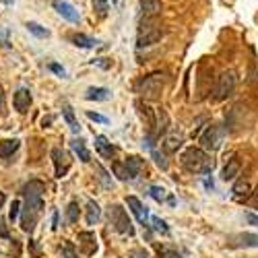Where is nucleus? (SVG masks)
<instances>
[{
    "label": "nucleus",
    "instance_id": "1",
    "mask_svg": "<svg viewBox=\"0 0 258 258\" xmlns=\"http://www.w3.org/2000/svg\"><path fill=\"white\" fill-rule=\"evenodd\" d=\"M44 192H46V184L41 180H31L21 190V195L25 199L23 215H21V227L27 233H31L37 225L41 209H44Z\"/></svg>",
    "mask_w": 258,
    "mask_h": 258
},
{
    "label": "nucleus",
    "instance_id": "2",
    "mask_svg": "<svg viewBox=\"0 0 258 258\" xmlns=\"http://www.w3.org/2000/svg\"><path fill=\"white\" fill-rule=\"evenodd\" d=\"M180 161L190 174H209L213 169V159L205 153V149H199V147H188L182 153Z\"/></svg>",
    "mask_w": 258,
    "mask_h": 258
},
{
    "label": "nucleus",
    "instance_id": "3",
    "mask_svg": "<svg viewBox=\"0 0 258 258\" xmlns=\"http://www.w3.org/2000/svg\"><path fill=\"white\" fill-rule=\"evenodd\" d=\"M163 87H165V75H161V73L147 75L145 79H141V81L137 83V91L141 93V97H143L145 101L159 99Z\"/></svg>",
    "mask_w": 258,
    "mask_h": 258
},
{
    "label": "nucleus",
    "instance_id": "4",
    "mask_svg": "<svg viewBox=\"0 0 258 258\" xmlns=\"http://www.w3.org/2000/svg\"><path fill=\"white\" fill-rule=\"evenodd\" d=\"M163 27L153 23L151 19H145V23L141 25L139 29V35H137V48L143 50V48H151L155 44H159L161 37H163Z\"/></svg>",
    "mask_w": 258,
    "mask_h": 258
},
{
    "label": "nucleus",
    "instance_id": "5",
    "mask_svg": "<svg viewBox=\"0 0 258 258\" xmlns=\"http://www.w3.org/2000/svg\"><path fill=\"white\" fill-rule=\"evenodd\" d=\"M235 85H238V77H235L233 71H225L217 77V85H215V99L223 101L227 97L233 95L235 91Z\"/></svg>",
    "mask_w": 258,
    "mask_h": 258
},
{
    "label": "nucleus",
    "instance_id": "6",
    "mask_svg": "<svg viewBox=\"0 0 258 258\" xmlns=\"http://www.w3.org/2000/svg\"><path fill=\"white\" fill-rule=\"evenodd\" d=\"M110 223L114 225L116 231L120 233H128V235H135V227H133V221L128 217L126 209H122L120 205H112L110 207Z\"/></svg>",
    "mask_w": 258,
    "mask_h": 258
},
{
    "label": "nucleus",
    "instance_id": "7",
    "mask_svg": "<svg viewBox=\"0 0 258 258\" xmlns=\"http://www.w3.org/2000/svg\"><path fill=\"white\" fill-rule=\"evenodd\" d=\"M135 105H137V112H139V116H141V120H143V124H145V128H147L149 139H155L157 110H153L151 103H149V101H143V99H139Z\"/></svg>",
    "mask_w": 258,
    "mask_h": 258
},
{
    "label": "nucleus",
    "instance_id": "8",
    "mask_svg": "<svg viewBox=\"0 0 258 258\" xmlns=\"http://www.w3.org/2000/svg\"><path fill=\"white\" fill-rule=\"evenodd\" d=\"M199 143L203 145V149H207V151H217L223 143V131L219 126H207V131L201 135Z\"/></svg>",
    "mask_w": 258,
    "mask_h": 258
},
{
    "label": "nucleus",
    "instance_id": "9",
    "mask_svg": "<svg viewBox=\"0 0 258 258\" xmlns=\"http://www.w3.org/2000/svg\"><path fill=\"white\" fill-rule=\"evenodd\" d=\"M52 159H54V165H56V178H64L67 176V171L71 169V155L67 151H62V149H52Z\"/></svg>",
    "mask_w": 258,
    "mask_h": 258
},
{
    "label": "nucleus",
    "instance_id": "10",
    "mask_svg": "<svg viewBox=\"0 0 258 258\" xmlns=\"http://www.w3.org/2000/svg\"><path fill=\"white\" fill-rule=\"evenodd\" d=\"M52 7L56 9V13L62 17V19H67V21H71V23H79L81 21V15H79V11L71 5V3H64V0H54L52 3Z\"/></svg>",
    "mask_w": 258,
    "mask_h": 258
},
{
    "label": "nucleus",
    "instance_id": "11",
    "mask_svg": "<svg viewBox=\"0 0 258 258\" xmlns=\"http://www.w3.org/2000/svg\"><path fill=\"white\" fill-rule=\"evenodd\" d=\"M77 240H79V250L85 256H91L97 252V238H95L93 231H81Z\"/></svg>",
    "mask_w": 258,
    "mask_h": 258
},
{
    "label": "nucleus",
    "instance_id": "12",
    "mask_svg": "<svg viewBox=\"0 0 258 258\" xmlns=\"http://www.w3.org/2000/svg\"><path fill=\"white\" fill-rule=\"evenodd\" d=\"M139 5H141V15H143V19H155V17L161 15V11H163L161 0H139Z\"/></svg>",
    "mask_w": 258,
    "mask_h": 258
},
{
    "label": "nucleus",
    "instance_id": "13",
    "mask_svg": "<svg viewBox=\"0 0 258 258\" xmlns=\"http://www.w3.org/2000/svg\"><path fill=\"white\" fill-rule=\"evenodd\" d=\"M126 205H128V209L135 213V217L139 219V223H141V225H147V219H149L147 207H145L137 197H128V199H126Z\"/></svg>",
    "mask_w": 258,
    "mask_h": 258
},
{
    "label": "nucleus",
    "instance_id": "14",
    "mask_svg": "<svg viewBox=\"0 0 258 258\" xmlns=\"http://www.w3.org/2000/svg\"><path fill=\"white\" fill-rule=\"evenodd\" d=\"M13 103H15V110L21 112V114H25L29 110V105H31V91L25 89V87H21L15 97H13Z\"/></svg>",
    "mask_w": 258,
    "mask_h": 258
},
{
    "label": "nucleus",
    "instance_id": "15",
    "mask_svg": "<svg viewBox=\"0 0 258 258\" xmlns=\"http://www.w3.org/2000/svg\"><path fill=\"white\" fill-rule=\"evenodd\" d=\"M182 143H184L182 133H178V131H171V133H169V135L163 139L161 147H163V151H165V153H176L178 149L182 147Z\"/></svg>",
    "mask_w": 258,
    "mask_h": 258
},
{
    "label": "nucleus",
    "instance_id": "16",
    "mask_svg": "<svg viewBox=\"0 0 258 258\" xmlns=\"http://www.w3.org/2000/svg\"><path fill=\"white\" fill-rule=\"evenodd\" d=\"M233 246H244V248H258V233H240L231 238Z\"/></svg>",
    "mask_w": 258,
    "mask_h": 258
},
{
    "label": "nucleus",
    "instance_id": "17",
    "mask_svg": "<svg viewBox=\"0 0 258 258\" xmlns=\"http://www.w3.org/2000/svg\"><path fill=\"white\" fill-rule=\"evenodd\" d=\"M240 167H242L240 159H238V157H231V159L227 161V165L223 167V171H221V180H223V182H229V180H233L235 176L240 174Z\"/></svg>",
    "mask_w": 258,
    "mask_h": 258
},
{
    "label": "nucleus",
    "instance_id": "18",
    "mask_svg": "<svg viewBox=\"0 0 258 258\" xmlns=\"http://www.w3.org/2000/svg\"><path fill=\"white\" fill-rule=\"evenodd\" d=\"M95 149H97V153L103 157V159H112V155H114V147H112V143L107 141L105 137H95Z\"/></svg>",
    "mask_w": 258,
    "mask_h": 258
},
{
    "label": "nucleus",
    "instance_id": "19",
    "mask_svg": "<svg viewBox=\"0 0 258 258\" xmlns=\"http://www.w3.org/2000/svg\"><path fill=\"white\" fill-rule=\"evenodd\" d=\"M231 192H233V199L242 203V201H246V199L250 197V192H252V188H250V184H248L246 180H240L238 184H235V186H233V190H231Z\"/></svg>",
    "mask_w": 258,
    "mask_h": 258
},
{
    "label": "nucleus",
    "instance_id": "20",
    "mask_svg": "<svg viewBox=\"0 0 258 258\" xmlns=\"http://www.w3.org/2000/svg\"><path fill=\"white\" fill-rule=\"evenodd\" d=\"M71 149L79 155V159L81 161H85V163H89L91 161V153L87 151V147H85V141H81V139H75L73 143H71Z\"/></svg>",
    "mask_w": 258,
    "mask_h": 258
},
{
    "label": "nucleus",
    "instance_id": "21",
    "mask_svg": "<svg viewBox=\"0 0 258 258\" xmlns=\"http://www.w3.org/2000/svg\"><path fill=\"white\" fill-rule=\"evenodd\" d=\"M21 141L17 139H5V141H0V157H11L17 149H19Z\"/></svg>",
    "mask_w": 258,
    "mask_h": 258
},
{
    "label": "nucleus",
    "instance_id": "22",
    "mask_svg": "<svg viewBox=\"0 0 258 258\" xmlns=\"http://www.w3.org/2000/svg\"><path fill=\"white\" fill-rule=\"evenodd\" d=\"M124 165L128 169V176H131V180H135L139 174H141V167H143V161L139 157H126L124 159Z\"/></svg>",
    "mask_w": 258,
    "mask_h": 258
},
{
    "label": "nucleus",
    "instance_id": "23",
    "mask_svg": "<svg viewBox=\"0 0 258 258\" xmlns=\"http://www.w3.org/2000/svg\"><path fill=\"white\" fill-rule=\"evenodd\" d=\"M85 97L89 101H107L110 99V91L105 87H91V89H87V95Z\"/></svg>",
    "mask_w": 258,
    "mask_h": 258
},
{
    "label": "nucleus",
    "instance_id": "24",
    "mask_svg": "<svg viewBox=\"0 0 258 258\" xmlns=\"http://www.w3.org/2000/svg\"><path fill=\"white\" fill-rule=\"evenodd\" d=\"M99 217H101L99 205H97L95 201H89V203H87V223H89V225H95V223L99 221Z\"/></svg>",
    "mask_w": 258,
    "mask_h": 258
},
{
    "label": "nucleus",
    "instance_id": "25",
    "mask_svg": "<svg viewBox=\"0 0 258 258\" xmlns=\"http://www.w3.org/2000/svg\"><path fill=\"white\" fill-rule=\"evenodd\" d=\"M155 250L159 254V258H182L180 252L171 246H165V244H155Z\"/></svg>",
    "mask_w": 258,
    "mask_h": 258
},
{
    "label": "nucleus",
    "instance_id": "26",
    "mask_svg": "<svg viewBox=\"0 0 258 258\" xmlns=\"http://www.w3.org/2000/svg\"><path fill=\"white\" fill-rule=\"evenodd\" d=\"M73 44L79 46V48H95L97 41L87 37V35H83V33H77V35H73Z\"/></svg>",
    "mask_w": 258,
    "mask_h": 258
},
{
    "label": "nucleus",
    "instance_id": "27",
    "mask_svg": "<svg viewBox=\"0 0 258 258\" xmlns=\"http://www.w3.org/2000/svg\"><path fill=\"white\" fill-rule=\"evenodd\" d=\"M62 114H64V120L69 122V126H71V131L73 133H81V126H79V122H77V118H75V114H73V107H64L62 110Z\"/></svg>",
    "mask_w": 258,
    "mask_h": 258
},
{
    "label": "nucleus",
    "instance_id": "28",
    "mask_svg": "<svg viewBox=\"0 0 258 258\" xmlns=\"http://www.w3.org/2000/svg\"><path fill=\"white\" fill-rule=\"evenodd\" d=\"M77 221H79V203L73 201V203L69 205V209H67V223H69V225H75Z\"/></svg>",
    "mask_w": 258,
    "mask_h": 258
},
{
    "label": "nucleus",
    "instance_id": "29",
    "mask_svg": "<svg viewBox=\"0 0 258 258\" xmlns=\"http://www.w3.org/2000/svg\"><path fill=\"white\" fill-rule=\"evenodd\" d=\"M112 169H114V174H116L120 180H131V176H128V169H126L124 161H114V163H112Z\"/></svg>",
    "mask_w": 258,
    "mask_h": 258
},
{
    "label": "nucleus",
    "instance_id": "30",
    "mask_svg": "<svg viewBox=\"0 0 258 258\" xmlns=\"http://www.w3.org/2000/svg\"><path fill=\"white\" fill-rule=\"evenodd\" d=\"M27 31H29V33H33L35 37H48V35H50V31H48V29H44V27L37 25V23H27Z\"/></svg>",
    "mask_w": 258,
    "mask_h": 258
},
{
    "label": "nucleus",
    "instance_id": "31",
    "mask_svg": "<svg viewBox=\"0 0 258 258\" xmlns=\"http://www.w3.org/2000/svg\"><path fill=\"white\" fill-rule=\"evenodd\" d=\"M151 223H153L155 231H159V233H163V235H167V233H169V227L165 225V221H163V219H159V217H151Z\"/></svg>",
    "mask_w": 258,
    "mask_h": 258
},
{
    "label": "nucleus",
    "instance_id": "32",
    "mask_svg": "<svg viewBox=\"0 0 258 258\" xmlns=\"http://www.w3.org/2000/svg\"><path fill=\"white\" fill-rule=\"evenodd\" d=\"M151 197L157 201V203H163V199H165V190L163 188H159V186H151Z\"/></svg>",
    "mask_w": 258,
    "mask_h": 258
},
{
    "label": "nucleus",
    "instance_id": "33",
    "mask_svg": "<svg viewBox=\"0 0 258 258\" xmlns=\"http://www.w3.org/2000/svg\"><path fill=\"white\" fill-rule=\"evenodd\" d=\"M62 258H77V252H75V246L73 244H64L62 246V252H60Z\"/></svg>",
    "mask_w": 258,
    "mask_h": 258
},
{
    "label": "nucleus",
    "instance_id": "34",
    "mask_svg": "<svg viewBox=\"0 0 258 258\" xmlns=\"http://www.w3.org/2000/svg\"><path fill=\"white\" fill-rule=\"evenodd\" d=\"M19 211H21V203H19V201H13V207H11V213H9V219H11V221H17Z\"/></svg>",
    "mask_w": 258,
    "mask_h": 258
},
{
    "label": "nucleus",
    "instance_id": "35",
    "mask_svg": "<svg viewBox=\"0 0 258 258\" xmlns=\"http://www.w3.org/2000/svg\"><path fill=\"white\" fill-rule=\"evenodd\" d=\"M93 7L97 9V13H99L101 17L107 13V3H105V0H95V3H93Z\"/></svg>",
    "mask_w": 258,
    "mask_h": 258
},
{
    "label": "nucleus",
    "instance_id": "36",
    "mask_svg": "<svg viewBox=\"0 0 258 258\" xmlns=\"http://www.w3.org/2000/svg\"><path fill=\"white\" fill-rule=\"evenodd\" d=\"M87 118L93 120V122H99V124H107V118L101 116V114H95V112H87Z\"/></svg>",
    "mask_w": 258,
    "mask_h": 258
},
{
    "label": "nucleus",
    "instance_id": "37",
    "mask_svg": "<svg viewBox=\"0 0 258 258\" xmlns=\"http://www.w3.org/2000/svg\"><path fill=\"white\" fill-rule=\"evenodd\" d=\"M153 159H155V163H157L161 169H167V161H165V159H163V157H161L157 151H153Z\"/></svg>",
    "mask_w": 258,
    "mask_h": 258
},
{
    "label": "nucleus",
    "instance_id": "38",
    "mask_svg": "<svg viewBox=\"0 0 258 258\" xmlns=\"http://www.w3.org/2000/svg\"><path fill=\"white\" fill-rule=\"evenodd\" d=\"M50 71L56 73V75H60V77H67V71H64L60 64H50Z\"/></svg>",
    "mask_w": 258,
    "mask_h": 258
},
{
    "label": "nucleus",
    "instance_id": "39",
    "mask_svg": "<svg viewBox=\"0 0 258 258\" xmlns=\"http://www.w3.org/2000/svg\"><path fill=\"white\" fill-rule=\"evenodd\" d=\"M0 41H3V44L7 46L9 44V31L3 27V25H0Z\"/></svg>",
    "mask_w": 258,
    "mask_h": 258
},
{
    "label": "nucleus",
    "instance_id": "40",
    "mask_svg": "<svg viewBox=\"0 0 258 258\" xmlns=\"http://www.w3.org/2000/svg\"><path fill=\"white\" fill-rule=\"evenodd\" d=\"M5 107H7V101H5V91H3V85H0V114H5Z\"/></svg>",
    "mask_w": 258,
    "mask_h": 258
},
{
    "label": "nucleus",
    "instance_id": "41",
    "mask_svg": "<svg viewBox=\"0 0 258 258\" xmlns=\"http://www.w3.org/2000/svg\"><path fill=\"white\" fill-rule=\"evenodd\" d=\"M246 219H248V223H250V225H258V215L248 213V215H246Z\"/></svg>",
    "mask_w": 258,
    "mask_h": 258
},
{
    "label": "nucleus",
    "instance_id": "42",
    "mask_svg": "<svg viewBox=\"0 0 258 258\" xmlns=\"http://www.w3.org/2000/svg\"><path fill=\"white\" fill-rule=\"evenodd\" d=\"M0 235H3V238H9V231H7V227H5L3 221H0Z\"/></svg>",
    "mask_w": 258,
    "mask_h": 258
},
{
    "label": "nucleus",
    "instance_id": "43",
    "mask_svg": "<svg viewBox=\"0 0 258 258\" xmlns=\"http://www.w3.org/2000/svg\"><path fill=\"white\" fill-rule=\"evenodd\" d=\"M52 229H58V213H54L52 217Z\"/></svg>",
    "mask_w": 258,
    "mask_h": 258
},
{
    "label": "nucleus",
    "instance_id": "44",
    "mask_svg": "<svg viewBox=\"0 0 258 258\" xmlns=\"http://www.w3.org/2000/svg\"><path fill=\"white\" fill-rule=\"evenodd\" d=\"M5 201H7V197L3 195V192H0V209H3V205H5Z\"/></svg>",
    "mask_w": 258,
    "mask_h": 258
},
{
    "label": "nucleus",
    "instance_id": "45",
    "mask_svg": "<svg viewBox=\"0 0 258 258\" xmlns=\"http://www.w3.org/2000/svg\"><path fill=\"white\" fill-rule=\"evenodd\" d=\"M3 3H5V5H13V3H15V0H3Z\"/></svg>",
    "mask_w": 258,
    "mask_h": 258
},
{
    "label": "nucleus",
    "instance_id": "46",
    "mask_svg": "<svg viewBox=\"0 0 258 258\" xmlns=\"http://www.w3.org/2000/svg\"><path fill=\"white\" fill-rule=\"evenodd\" d=\"M105 3H107V5H110V3H112V5H116V3H118V0H105Z\"/></svg>",
    "mask_w": 258,
    "mask_h": 258
},
{
    "label": "nucleus",
    "instance_id": "47",
    "mask_svg": "<svg viewBox=\"0 0 258 258\" xmlns=\"http://www.w3.org/2000/svg\"><path fill=\"white\" fill-rule=\"evenodd\" d=\"M254 199H256V203H258V190H256V192H254Z\"/></svg>",
    "mask_w": 258,
    "mask_h": 258
},
{
    "label": "nucleus",
    "instance_id": "48",
    "mask_svg": "<svg viewBox=\"0 0 258 258\" xmlns=\"http://www.w3.org/2000/svg\"><path fill=\"white\" fill-rule=\"evenodd\" d=\"M141 258H149V256H147V254H145V252H141Z\"/></svg>",
    "mask_w": 258,
    "mask_h": 258
}]
</instances>
